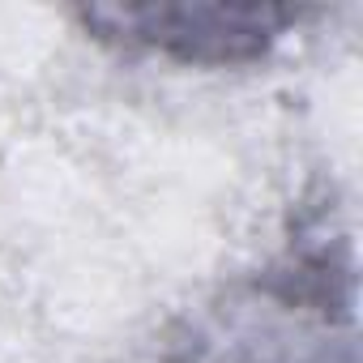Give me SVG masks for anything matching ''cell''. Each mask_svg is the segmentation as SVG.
I'll use <instances>...</instances> for the list:
<instances>
[{"label":"cell","instance_id":"obj_1","mask_svg":"<svg viewBox=\"0 0 363 363\" xmlns=\"http://www.w3.org/2000/svg\"><path fill=\"white\" fill-rule=\"evenodd\" d=\"M303 9L278 5H99L82 9L86 30L107 43L154 52L179 65H248L261 60Z\"/></svg>","mask_w":363,"mask_h":363},{"label":"cell","instance_id":"obj_2","mask_svg":"<svg viewBox=\"0 0 363 363\" xmlns=\"http://www.w3.org/2000/svg\"><path fill=\"white\" fill-rule=\"evenodd\" d=\"M329 329V274H286L210 316L171 363H337Z\"/></svg>","mask_w":363,"mask_h":363}]
</instances>
